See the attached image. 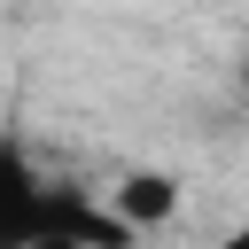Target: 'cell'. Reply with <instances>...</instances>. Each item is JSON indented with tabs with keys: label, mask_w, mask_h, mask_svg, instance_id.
<instances>
[{
	"label": "cell",
	"mask_w": 249,
	"mask_h": 249,
	"mask_svg": "<svg viewBox=\"0 0 249 249\" xmlns=\"http://www.w3.org/2000/svg\"><path fill=\"white\" fill-rule=\"evenodd\" d=\"M202 249H249V202H241V210H233V218H226V226H218Z\"/></svg>",
	"instance_id": "cell-3"
},
{
	"label": "cell",
	"mask_w": 249,
	"mask_h": 249,
	"mask_svg": "<svg viewBox=\"0 0 249 249\" xmlns=\"http://www.w3.org/2000/svg\"><path fill=\"white\" fill-rule=\"evenodd\" d=\"M171 210H179V187H171L163 171H132V179L117 187V202H109V218H117L124 233H132V226H163Z\"/></svg>",
	"instance_id": "cell-2"
},
{
	"label": "cell",
	"mask_w": 249,
	"mask_h": 249,
	"mask_svg": "<svg viewBox=\"0 0 249 249\" xmlns=\"http://www.w3.org/2000/svg\"><path fill=\"white\" fill-rule=\"evenodd\" d=\"M93 233H109V218L0 132V249H86Z\"/></svg>",
	"instance_id": "cell-1"
}]
</instances>
